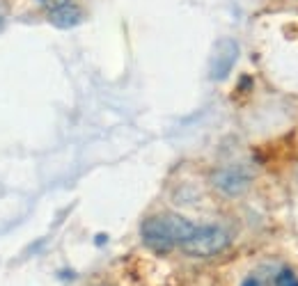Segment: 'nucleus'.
<instances>
[{"mask_svg":"<svg viewBox=\"0 0 298 286\" xmlns=\"http://www.w3.org/2000/svg\"><path fill=\"white\" fill-rule=\"evenodd\" d=\"M49 21L53 23L55 28H62V30L76 28L78 23L83 21V10L76 2H69V5H65V7H58V10L49 12Z\"/></svg>","mask_w":298,"mask_h":286,"instance_id":"obj_5","label":"nucleus"},{"mask_svg":"<svg viewBox=\"0 0 298 286\" xmlns=\"http://www.w3.org/2000/svg\"><path fill=\"white\" fill-rule=\"evenodd\" d=\"M0 23H3V21H0Z\"/></svg>","mask_w":298,"mask_h":286,"instance_id":"obj_9","label":"nucleus"},{"mask_svg":"<svg viewBox=\"0 0 298 286\" xmlns=\"http://www.w3.org/2000/svg\"><path fill=\"white\" fill-rule=\"evenodd\" d=\"M229 243H232V236L220 224H195V229L190 232V236L179 250H184L188 256H195V259H209L225 252Z\"/></svg>","mask_w":298,"mask_h":286,"instance_id":"obj_2","label":"nucleus"},{"mask_svg":"<svg viewBox=\"0 0 298 286\" xmlns=\"http://www.w3.org/2000/svg\"><path fill=\"white\" fill-rule=\"evenodd\" d=\"M69 2H74V0H39V5L46 10V14H49V12H53V10H58V7L69 5Z\"/></svg>","mask_w":298,"mask_h":286,"instance_id":"obj_7","label":"nucleus"},{"mask_svg":"<svg viewBox=\"0 0 298 286\" xmlns=\"http://www.w3.org/2000/svg\"><path fill=\"white\" fill-rule=\"evenodd\" d=\"M252 170L243 162H234V165H222V168H216L209 176L213 190L222 194V197H241L250 190L252 186Z\"/></svg>","mask_w":298,"mask_h":286,"instance_id":"obj_3","label":"nucleus"},{"mask_svg":"<svg viewBox=\"0 0 298 286\" xmlns=\"http://www.w3.org/2000/svg\"><path fill=\"white\" fill-rule=\"evenodd\" d=\"M238 60V44L229 37H222L213 46L211 60H209V78L216 82L225 80L232 74L234 64Z\"/></svg>","mask_w":298,"mask_h":286,"instance_id":"obj_4","label":"nucleus"},{"mask_svg":"<svg viewBox=\"0 0 298 286\" xmlns=\"http://www.w3.org/2000/svg\"><path fill=\"white\" fill-rule=\"evenodd\" d=\"M241 286H261V282H259V277L257 275H250V277H245V280L241 282Z\"/></svg>","mask_w":298,"mask_h":286,"instance_id":"obj_8","label":"nucleus"},{"mask_svg":"<svg viewBox=\"0 0 298 286\" xmlns=\"http://www.w3.org/2000/svg\"><path fill=\"white\" fill-rule=\"evenodd\" d=\"M195 224L177 213H161V216L147 218L140 224V238L147 248L156 254H168L181 248L190 236Z\"/></svg>","mask_w":298,"mask_h":286,"instance_id":"obj_1","label":"nucleus"},{"mask_svg":"<svg viewBox=\"0 0 298 286\" xmlns=\"http://www.w3.org/2000/svg\"><path fill=\"white\" fill-rule=\"evenodd\" d=\"M273 286H298V275L291 268H280L273 277Z\"/></svg>","mask_w":298,"mask_h":286,"instance_id":"obj_6","label":"nucleus"}]
</instances>
